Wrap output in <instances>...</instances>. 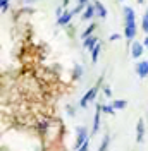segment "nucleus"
Returning <instances> with one entry per match:
<instances>
[{"instance_id":"f257e3e1","label":"nucleus","mask_w":148,"mask_h":151,"mask_svg":"<svg viewBox=\"0 0 148 151\" xmlns=\"http://www.w3.org/2000/svg\"><path fill=\"white\" fill-rule=\"evenodd\" d=\"M96 91H98V86H93L91 89H88V93H86L83 98L79 100V106H81V108H86V106H88V103L95 100V96H96Z\"/></svg>"},{"instance_id":"f03ea898","label":"nucleus","mask_w":148,"mask_h":151,"mask_svg":"<svg viewBox=\"0 0 148 151\" xmlns=\"http://www.w3.org/2000/svg\"><path fill=\"white\" fill-rule=\"evenodd\" d=\"M88 141V129L86 127H78V139H76V150H79L84 142Z\"/></svg>"},{"instance_id":"7ed1b4c3","label":"nucleus","mask_w":148,"mask_h":151,"mask_svg":"<svg viewBox=\"0 0 148 151\" xmlns=\"http://www.w3.org/2000/svg\"><path fill=\"white\" fill-rule=\"evenodd\" d=\"M102 105H98L96 106V112H95V119H93V129H91V134L95 136L96 132H98V129H100V113H102Z\"/></svg>"},{"instance_id":"20e7f679","label":"nucleus","mask_w":148,"mask_h":151,"mask_svg":"<svg viewBox=\"0 0 148 151\" xmlns=\"http://www.w3.org/2000/svg\"><path fill=\"white\" fill-rule=\"evenodd\" d=\"M124 35H126L128 40H134V36H136V22H126Z\"/></svg>"},{"instance_id":"39448f33","label":"nucleus","mask_w":148,"mask_h":151,"mask_svg":"<svg viewBox=\"0 0 148 151\" xmlns=\"http://www.w3.org/2000/svg\"><path fill=\"white\" fill-rule=\"evenodd\" d=\"M143 137H145V122L143 119H139L136 125V142H143Z\"/></svg>"},{"instance_id":"423d86ee","label":"nucleus","mask_w":148,"mask_h":151,"mask_svg":"<svg viewBox=\"0 0 148 151\" xmlns=\"http://www.w3.org/2000/svg\"><path fill=\"white\" fill-rule=\"evenodd\" d=\"M136 74L139 77H147L148 76V62H139L136 65Z\"/></svg>"},{"instance_id":"0eeeda50","label":"nucleus","mask_w":148,"mask_h":151,"mask_svg":"<svg viewBox=\"0 0 148 151\" xmlns=\"http://www.w3.org/2000/svg\"><path fill=\"white\" fill-rule=\"evenodd\" d=\"M131 53H133V57H134V58L141 57V53H143V45H141V43H138V41H134V43H133V47H131Z\"/></svg>"},{"instance_id":"6e6552de","label":"nucleus","mask_w":148,"mask_h":151,"mask_svg":"<svg viewBox=\"0 0 148 151\" xmlns=\"http://www.w3.org/2000/svg\"><path fill=\"white\" fill-rule=\"evenodd\" d=\"M96 45H98V40H96L95 36H90V38H86V40H84V45H83V47L86 48V50H93Z\"/></svg>"},{"instance_id":"1a4fd4ad","label":"nucleus","mask_w":148,"mask_h":151,"mask_svg":"<svg viewBox=\"0 0 148 151\" xmlns=\"http://www.w3.org/2000/svg\"><path fill=\"white\" fill-rule=\"evenodd\" d=\"M74 16V12L71 10V12H65V14H62L60 17H59V24L60 26H65V24H69V21H71V17Z\"/></svg>"},{"instance_id":"9d476101","label":"nucleus","mask_w":148,"mask_h":151,"mask_svg":"<svg viewBox=\"0 0 148 151\" xmlns=\"http://www.w3.org/2000/svg\"><path fill=\"white\" fill-rule=\"evenodd\" d=\"M124 16H126V22H134V10L131 7L124 9Z\"/></svg>"},{"instance_id":"9b49d317","label":"nucleus","mask_w":148,"mask_h":151,"mask_svg":"<svg viewBox=\"0 0 148 151\" xmlns=\"http://www.w3.org/2000/svg\"><path fill=\"white\" fill-rule=\"evenodd\" d=\"M95 9H96L95 5H88V7H86V12L83 14V19H84V21H88V19H91V17H93V14H95Z\"/></svg>"},{"instance_id":"f8f14e48","label":"nucleus","mask_w":148,"mask_h":151,"mask_svg":"<svg viewBox=\"0 0 148 151\" xmlns=\"http://www.w3.org/2000/svg\"><path fill=\"white\" fill-rule=\"evenodd\" d=\"M100 50H102V47H100V43H98V45H96V47H95V48L91 50V62H93V64H95V62L98 60V55H100Z\"/></svg>"},{"instance_id":"ddd939ff","label":"nucleus","mask_w":148,"mask_h":151,"mask_svg":"<svg viewBox=\"0 0 148 151\" xmlns=\"http://www.w3.org/2000/svg\"><path fill=\"white\" fill-rule=\"evenodd\" d=\"M109 142H110V136L109 134H105L102 139V144H100V148H98V151H105L107 150V146H109Z\"/></svg>"},{"instance_id":"4468645a","label":"nucleus","mask_w":148,"mask_h":151,"mask_svg":"<svg viewBox=\"0 0 148 151\" xmlns=\"http://www.w3.org/2000/svg\"><path fill=\"white\" fill-rule=\"evenodd\" d=\"M112 105H114V108H115V110H122V108H126L128 101H126V100H115Z\"/></svg>"},{"instance_id":"2eb2a0df","label":"nucleus","mask_w":148,"mask_h":151,"mask_svg":"<svg viewBox=\"0 0 148 151\" xmlns=\"http://www.w3.org/2000/svg\"><path fill=\"white\" fill-rule=\"evenodd\" d=\"M93 5L96 7V10H98V14H100L102 17H105V16H107V10H105V7H103V5H102V4H100V2H95Z\"/></svg>"},{"instance_id":"dca6fc26","label":"nucleus","mask_w":148,"mask_h":151,"mask_svg":"<svg viewBox=\"0 0 148 151\" xmlns=\"http://www.w3.org/2000/svg\"><path fill=\"white\" fill-rule=\"evenodd\" d=\"M93 29H95V24H90L88 28L84 29V33L81 35V38H83V40H86V38H90V35L93 33Z\"/></svg>"},{"instance_id":"f3484780","label":"nucleus","mask_w":148,"mask_h":151,"mask_svg":"<svg viewBox=\"0 0 148 151\" xmlns=\"http://www.w3.org/2000/svg\"><path fill=\"white\" fill-rule=\"evenodd\" d=\"M102 110H103L105 113H109V115H114V113H115L114 105H102Z\"/></svg>"},{"instance_id":"a211bd4d","label":"nucleus","mask_w":148,"mask_h":151,"mask_svg":"<svg viewBox=\"0 0 148 151\" xmlns=\"http://www.w3.org/2000/svg\"><path fill=\"white\" fill-rule=\"evenodd\" d=\"M103 93H105L107 98H110V96H112V89L109 88V86H105V88H103Z\"/></svg>"},{"instance_id":"6ab92c4d","label":"nucleus","mask_w":148,"mask_h":151,"mask_svg":"<svg viewBox=\"0 0 148 151\" xmlns=\"http://www.w3.org/2000/svg\"><path fill=\"white\" fill-rule=\"evenodd\" d=\"M143 29H145V31L148 33V14L145 16V17H143Z\"/></svg>"},{"instance_id":"aec40b11","label":"nucleus","mask_w":148,"mask_h":151,"mask_svg":"<svg viewBox=\"0 0 148 151\" xmlns=\"http://www.w3.org/2000/svg\"><path fill=\"white\" fill-rule=\"evenodd\" d=\"M88 148H90V141H86V142L83 144V146L79 148V150H76V151H88Z\"/></svg>"},{"instance_id":"412c9836","label":"nucleus","mask_w":148,"mask_h":151,"mask_svg":"<svg viewBox=\"0 0 148 151\" xmlns=\"http://www.w3.org/2000/svg\"><path fill=\"white\" fill-rule=\"evenodd\" d=\"M7 9H9V0H2V10L5 12Z\"/></svg>"},{"instance_id":"4be33fe9","label":"nucleus","mask_w":148,"mask_h":151,"mask_svg":"<svg viewBox=\"0 0 148 151\" xmlns=\"http://www.w3.org/2000/svg\"><path fill=\"white\" fill-rule=\"evenodd\" d=\"M119 35H112V36H110V40H112V41H115V40H119Z\"/></svg>"},{"instance_id":"5701e85b","label":"nucleus","mask_w":148,"mask_h":151,"mask_svg":"<svg viewBox=\"0 0 148 151\" xmlns=\"http://www.w3.org/2000/svg\"><path fill=\"white\" fill-rule=\"evenodd\" d=\"M143 43H145V47H147V48H148V36H147V38H145V41H143Z\"/></svg>"},{"instance_id":"b1692460","label":"nucleus","mask_w":148,"mask_h":151,"mask_svg":"<svg viewBox=\"0 0 148 151\" xmlns=\"http://www.w3.org/2000/svg\"><path fill=\"white\" fill-rule=\"evenodd\" d=\"M78 2H79V4H83V5H84V4H86L88 0H78Z\"/></svg>"},{"instance_id":"393cba45","label":"nucleus","mask_w":148,"mask_h":151,"mask_svg":"<svg viewBox=\"0 0 148 151\" xmlns=\"http://www.w3.org/2000/svg\"><path fill=\"white\" fill-rule=\"evenodd\" d=\"M31 2H35V0H26V4H31Z\"/></svg>"},{"instance_id":"a878e982","label":"nucleus","mask_w":148,"mask_h":151,"mask_svg":"<svg viewBox=\"0 0 148 151\" xmlns=\"http://www.w3.org/2000/svg\"><path fill=\"white\" fill-rule=\"evenodd\" d=\"M138 2H143V0H138Z\"/></svg>"},{"instance_id":"bb28decb","label":"nucleus","mask_w":148,"mask_h":151,"mask_svg":"<svg viewBox=\"0 0 148 151\" xmlns=\"http://www.w3.org/2000/svg\"><path fill=\"white\" fill-rule=\"evenodd\" d=\"M147 62H148V60H147Z\"/></svg>"}]
</instances>
